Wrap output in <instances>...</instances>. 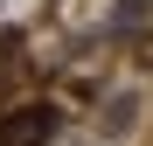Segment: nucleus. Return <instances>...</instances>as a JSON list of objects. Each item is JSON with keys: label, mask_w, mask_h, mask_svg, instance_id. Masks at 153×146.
I'll use <instances>...</instances> for the list:
<instances>
[{"label": "nucleus", "mask_w": 153, "mask_h": 146, "mask_svg": "<svg viewBox=\"0 0 153 146\" xmlns=\"http://www.w3.org/2000/svg\"><path fill=\"white\" fill-rule=\"evenodd\" d=\"M56 125H63L56 104H21L7 125H0V146H49V139H56Z\"/></svg>", "instance_id": "f257e3e1"}]
</instances>
